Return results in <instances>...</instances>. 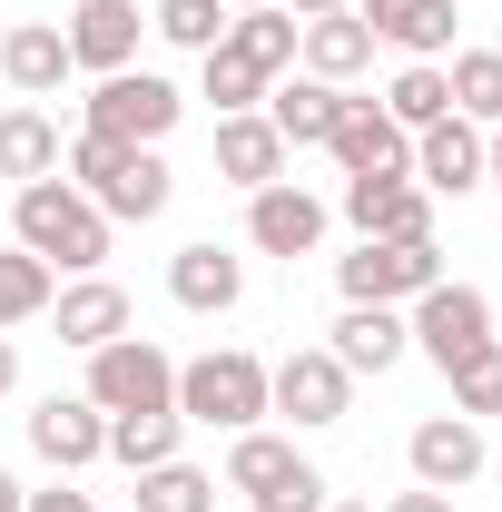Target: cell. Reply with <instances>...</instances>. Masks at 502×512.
<instances>
[{"label":"cell","instance_id":"obj_23","mask_svg":"<svg viewBox=\"0 0 502 512\" xmlns=\"http://www.w3.org/2000/svg\"><path fill=\"white\" fill-rule=\"evenodd\" d=\"M50 316H60V345L99 355V345H119V335H128V296L109 286V276H79L69 296H50Z\"/></svg>","mask_w":502,"mask_h":512},{"label":"cell","instance_id":"obj_9","mask_svg":"<svg viewBox=\"0 0 502 512\" xmlns=\"http://www.w3.org/2000/svg\"><path fill=\"white\" fill-rule=\"evenodd\" d=\"M345 404H355V375L325 355V345H296L286 365H266V414H286V424H345Z\"/></svg>","mask_w":502,"mask_h":512},{"label":"cell","instance_id":"obj_1","mask_svg":"<svg viewBox=\"0 0 502 512\" xmlns=\"http://www.w3.org/2000/svg\"><path fill=\"white\" fill-rule=\"evenodd\" d=\"M69 188L89 197L99 217H128V227H148V217H168V197H178V178H168V158L158 148H119V138H69Z\"/></svg>","mask_w":502,"mask_h":512},{"label":"cell","instance_id":"obj_21","mask_svg":"<svg viewBox=\"0 0 502 512\" xmlns=\"http://www.w3.org/2000/svg\"><path fill=\"white\" fill-rule=\"evenodd\" d=\"M0 79H10L20 99H50V89L69 79V30L60 20H20V30L0 40Z\"/></svg>","mask_w":502,"mask_h":512},{"label":"cell","instance_id":"obj_13","mask_svg":"<svg viewBox=\"0 0 502 512\" xmlns=\"http://www.w3.org/2000/svg\"><path fill=\"white\" fill-rule=\"evenodd\" d=\"M30 453H40L50 473H79V463L109 453V414H99L89 394H50V404L30 414Z\"/></svg>","mask_w":502,"mask_h":512},{"label":"cell","instance_id":"obj_16","mask_svg":"<svg viewBox=\"0 0 502 512\" xmlns=\"http://www.w3.org/2000/svg\"><path fill=\"white\" fill-rule=\"evenodd\" d=\"M247 237L266 256H315V237H325V207H315L296 178H276V188L247 197Z\"/></svg>","mask_w":502,"mask_h":512},{"label":"cell","instance_id":"obj_34","mask_svg":"<svg viewBox=\"0 0 502 512\" xmlns=\"http://www.w3.org/2000/svg\"><path fill=\"white\" fill-rule=\"evenodd\" d=\"M384 512H453V493H424V483H414V493H394Z\"/></svg>","mask_w":502,"mask_h":512},{"label":"cell","instance_id":"obj_20","mask_svg":"<svg viewBox=\"0 0 502 512\" xmlns=\"http://www.w3.org/2000/svg\"><path fill=\"white\" fill-rule=\"evenodd\" d=\"M365 10V30L394 40L404 60H443L453 50V0H355Z\"/></svg>","mask_w":502,"mask_h":512},{"label":"cell","instance_id":"obj_30","mask_svg":"<svg viewBox=\"0 0 502 512\" xmlns=\"http://www.w3.org/2000/svg\"><path fill=\"white\" fill-rule=\"evenodd\" d=\"M227 20H237L227 0H158V10H148V30H158L168 50H197V60L227 40Z\"/></svg>","mask_w":502,"mask_h":512},{"label":"cell","instance_id":"obj_14","mask_svg":"<svg viewBox=\"0 0 502 512\" xmlns=\"http://www.w3.org/2000/svg\"><path fill=\"white\" fill-rule=\"evenodd\" d=\"M414 188H424V197H473V188H483V128H473V119L414 128Z\"/></svg>","mask_w":502,"mask_h":512},{"label":"cell","instance_id":"obj_3","mask_svg":"<svg viewBox=\"0 0 502 512\" xmlns=\"http://www.w3.org/2000/svg\"><path fill=\"white\" fill-rule=\"evenodd\" d=\"M178 414L188 424H217V434L266 424V365H256L247 345H207L197 365H178Z\"/></svg>","mask_w":502,"mask_h":512},{"label":"cell","instance_id":"obj_32","mask_svg":"<svg viewBox=\"0 0 502 512\" xmlns=\"http://www.w3.org/2000/svg\"><path fill=\"white\" fill-rule=\"evenodd\" d=\"M453 414H502V345H483V355H463L453 365Z\"/></svg>","mask_w":502,"mask_h":512},{"label":"cell","instance_id":"obj_10","mask_svg":"<svg viewBox=\"0 0 502 512\" xmlns=\"http://www.w3.org/2000/svg\"><path fill=\"white\" fill-rule=\"evenodd\" d=\"M325 158L345 178H414V128H394L375 99H345L335 128H325Z\"/></svg>","mask_w":502,"mask_h":512},{"label":"cell","instance_id":"obj_26","mask_svg":"<svg viewBox=\"0 0 502 512\" xmlns=\"http://www.w3.org/2000/svg\"><path fill=\"white\" fill-rule=\"evenodd\" d=\"M443 89H453V119L502 128V50H453L443 60Z\"/></svg>","mask_w":502,"mask_h":512},{"label":"cell","instance_id":"obj_37","mask_svg":"<svg viewBox=\"0 0 502 512\" xmlns=\"http://www.w3.org/2000/svg\"><path fill=\"white\" fill-rule=\"evenodd\" d=\"M10 384H20V345L0 335V394H10Z\"/></svg>","mask_w":502,"mask_h":512},{"label":"cell","instance_id":"obj_36","mask_svg":"<svg viewBox=\"0 0 502 512\" xmlns=\"http://www.w3.org/2000/svg\"><path fill=\"white\" fill-rule=\"evenodd\" d=\"M483 188H502V128L483 138Z\"/></svg>","mask_w":502,"mask_h":512},{"label":"cell","instance_id":"obj_15","mask_svg":"<svg viewBox=\"0 0 502 512\" xmlns=\"http://www.w3.org/2000/svg\"><path fill=\"white\" fill-rule=\"evenodd\" d=\"M296 60H306V79H325V89H345L355 69H375V30H365V10L296 20Z\"/></svg>","mask_w":502,"mask_h":512},{"label":"cell","instance_id":"obj_4","mask_svg":"<svg viewBox=\"0 0 502 512\" xmlns=\"http://www.w3.org/2000/svg\"><path fill=\"white\" fill-rule=\"evenodd\" d=\"M227 493H247L256 512H325V473H315L296 444H276V434H237L227 453Z\"/></svg>","mask_w":502,"mask_h":512},{"label":"cell","instance_id":"obj_24","mask_svg":"<svg viewBox=\"0 0 502 512\" xmlns=\"http://www.w3.org/2000/svg\"><path fill=\"white\" fill-rule=\"evenodd\" d=\"M335 109H345V89H325V79H276V89H266V128H276L286 148H325Z\"/></svg>","mask_w":502,"mask_h":512},{"label":"cell","instance_id":"obj_28","mask_svg":"<svg viewBox=\"0 0 502 512\" xmlns=\"http://www.w3.org/2000/svg\"><path fill=\"white\" fill-rule=\"evenodd\" d=\"M178 434H188V414H109V453H119L128 473L178 463Z\"/></svg>","mask_w":502,"mask_h":512},{"label":"cell","instance_id":"obj_31","mask_svg":"<svg viewBox=\"0 0 502 512\" xmlns=\"http://www.w3.org/2000/svg\"><path fill=\"white\" fill-rule=\"evenodd\" d=\"M50 296H60V276H50L40 256H30V247H0V325L50 316Z\"/></svg>","mask_w":502,"mask_h":512},{"label":"cell","instance_id":"obj_27","mask_svg":"<svg viewBox=\"0 0 502 512\" xmlns=\"http://www.w3.org/2000/svg\"><path fill=\"white\" fill-rule=\"evenodd\" d=\"M394 128H434V119H453V89H443V60H404L394 69V89L375 99Z\"/></svg>","mask_w":502,"mask_h":512},{"label":"cell","instance_id":"obj_8","mask_svg":"<svg viewBox=\"0 0 502 512\" xmlns=\"http://www.w3.org/2000/svg\"><path fill=\"white\" fill-rule=\"evenodd\" d=\"M404 335H414V345L434 355L443 375H453L463 355H483V345H493V296H483V286H453V276H443V286H424V296H414Z\"/></svg>","mask_w":502,"mask_h":512},{"label":"cell","instance_id":"obj_6","mask_svg":"<svg viewBox=\"0 0 502 512\" xmlns=\"http://www.w3.org/2000/svg\"><path fill=\"white\" fill-rule=\"evenodd\" d=\"M89 404L99 414H178V365L148 335H119L89 355Z\"/></svg>","mask_w":502,"mask_h":512},{"label":"cell","instance_id":"obj_35","mask_svg":"<svg viewBox=\"0 0 502 512\" xmlns=\"http://www.w3.org/2000/svg\"><path fill=\"white\" fill-rule=\"evenodd\" d=\"M325 10H355V0H286V20H325Z\"/></svg>","mask_w":502,"mask_h":512},{"label":"cell","instance_id":"obj_7","mask_svg":"<svg viewBox=\"0 0 502 512\" xmlns=\"http://www.w3.org/2000/svg\"><path fill=\"white\" fill-rule=\"evenodd\" d=\"M335 286H345V306H414L424 286H443V256H434V237H414V247L365 237L355 256H335Z\"/></svg>","mask_w":502,"mask_h":512},{"label":"cell","instance_id":"obj_5","mask_svg":"<svg viewBox=\"0 0 502 512\" xmlns=\"http://www.w3.org/2000/svg\"><path fill=\"white\" fill-rule=\"evenodd\" d=\"M188 119V99L158 79V69H109L89 89V138H119V148H158L168 128Z\"/></svg>","mask_w":502,"mask_h":512},{"label":"cell","instance_id":"obj_33","mask_svg":"<svg viewBox=\"0 0 502 512\" xmlns=\"http://www.w3.org/2000/svg\"><path fill=\"white\" fill-rule=\"evenodd\" d=\"M20 512H99V503H89V493H69V483H50V493H30Z\"/></svg>","mask_w":502,"mask_h":512},{"label":"cell","instance_id":"obj_11","mask_svg":"<svg viewBox=\"0 0 502 512\" xmlns=\"http://www.w3.org/2000/svg\"><path fill=\"white\" fill-rule=\"evenodd\" d=\"M404 463H414V483H424V493H463V483L493 463V444H483V424H473V414H424V424H414V444H404Z\"/></svg>","mask_w":502,"mask_h":512},{"label":"cell","instance_id":"obj_17","mask_svg":"<svg viewBox=\"0 0 502 512\" xmlns=\"http://www.w3.org/2000/svg\"><path fill=\"white\" fill-rule=\"evenodd\" d=\"M168 296H178L188 316H227V306L247 296V266L217 247V237H197V247H178V256H168Z\"/></svg>","mask_w":502,"mask_h":512},{"label":"cell","instance_id":"obj_29","mask_svg":"<svg viewBox=\"0 0 502 512\" xmlns=\"http://www.w3.org/2000/svg\"><path fill=\"white\" fill-rule=\"evenodd\" d=\"M128 512H217V473H197V463H148Z\"/></svg>","mask_w":502,"mask_h":512},{"label":"cell","instance_id":"obj_19","mask_svg":"<svg viewBox=\"0 0 502 512\" xmlns=\"http://www.w3.org/2000/svg\"><path fill=\"white\" fill-rule=\"evenodd\" d=\"M217 178L227 188H276L286 178V138L266 128V109H237V119H217Z\"/></svg>","mask_w":502,"mask_h":512},{"label":"cell","instance_id":"obj_22","mask_svg":"<svg viewBox=\"0 0 502 512\" xmlns=\"http://www.w3.org/2000/svg\"><path fill=\"white\" fill-rule=\"evenodd\" d=\"M404 345H414V335H404V316H394V306H345L325 355H335L345 375H384V365H404Z\"/></svg>","mask_w":502,"mask_h":512},{"label":"cell","instance_id":"obj_25","mask_svg":"<svg viewBox=\"0 0 502 512\" xmlns=\"http://www.w3.org/2000/svg\"><path fill=\"white\" fill-rule=\"evenodd\" d=\"M0 178H60V128L40 109H0Z\"/></svg>","mask_w":502,"mask_h":512},{"label":"cell","instance_id":"obj_39","mask_svg":"<svg viewBox=\"0 0 502 512\" xmlns=\"http://www.w3.org/2000/svg\"><path fill=\"white\" fill-rule=\"evenodd\" d=\"M483 473H493V483H502V444H493V463H483Z\"/></svg>","mask_w":502,"mask_h":512},{"label":"cell","instance_id":"obj_41","mask_svg":"<svg viewBox=\"0 0 502 512\" xmlns=\"http://www.w3.org/2000/svg\"><path fill=\"white\" fill-rule=\"evenodd\" d=\"M227 10H266V0H227Z\"/></svg>","mask_w":502,"mask_h":512},{"label":"cell","instance_id":"obj_12","mask_svg":"<svg viewBox=\"0 0 502 512\" xmlns=\"http://www.w3.org/2000/svg\"><path fill=\"white\" fill-rule=\"evenodd\" d=\"M345 217H355V237H394V247L434 237V197L414 178H345Z\"/></svg>","mask_w":502,"mask_h":512},{"label":"cell","instance_id":"obj_18","mask_svg":"<svg viewBox=\"0 0 502 512\" xmlns=\"http://www.w3.org/2000/svg\"><path fill=\"white\" fill-rule=\"evenodd\" d=\"M138 60V0H79L69 10V69H128Z\"/></svg>","mask_w":502,"mask_h":512},{"label":"cell","instance_id":"obj_40","mask_svg":"<svg viewBox=\"0 0 502 512\" xmlns=\"http://www.w3.org/2000/svg\"><path fill=\"white\" fill-rule=\"evenodd\" d=\"M325 512H375V503H325Z\"/></svg>","mask_w":502,"mask_h":512},{"label":"cell","instance_id":"obj_2","mask_svg":"<svg viewBox=\"0 0 502 512\" xmlns=\"http://www.w3.org/2000/svg\"><path fill=\"white\" fill-rule=\"evenodd\" d=\"M10 227H20V247L40 256L50 276H60V266L69 276H99V266H109V217L69 188V178H30L20 207H10Z\"/></svg>","mask_w":502,"mask_h":512},{"label":"cell","instance_id":"obj_38","mask_svg":"<svg viewBox=\"0 0 502 512\" xmlns=\"http://www.w3.org/2000/svg\"><path fill=\"white\" fill-rule=\"evenodd\" d=\"M30 493H20V473H0V512H20Z\"/></svg>","mask_w":502,"mask_h":512}]
</instances>
